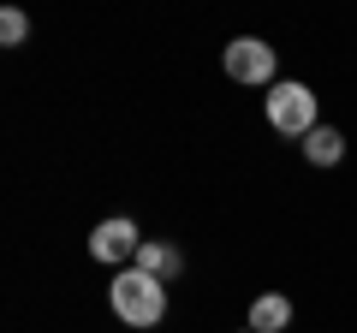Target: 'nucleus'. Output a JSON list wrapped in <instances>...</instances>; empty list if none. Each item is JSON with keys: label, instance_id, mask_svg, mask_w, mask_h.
Wrapping results in <instances>:
<instances>
[{"label": "nucleus", "instance_id": "f257e3e1", "mask_svg": "<svg viewBox=\"0 0 357 333\" xmlns=\"http://www.w3.org/2000/svg\"><path fill=\"white\" fill-rule=\"evenodd\" d=\"M107 304H114V316L131 321V327H155V321L167 316V286L149 280L143 268H126V274H114V286H107Z\"/></svg>", "mask_w": 357, "mask_h": 333}, {"label": "nucleus", "instance_id": "f03ea898", "mask_svg": "<svg viewBox=\"0 0 357 333\" xmlns=\"http://www.w3.org/2000/svg\"><path fill=\"white\" fill-rule=\"evenodd\" d=\"M268 125L286 131V137H310L316 131V95H310V84H274V95H268Z\"/></svg>", "mask_w": 357, "mask_h": 333}, {"label": "nucleus", "instance_id": "7ed1b4c3", "mask_svg": "<svg viewBox=\"0 0 357 333\" xmlns=\"http://www.w3.org/2000/svg\"><path fill=\"white\" fill-rule=\"evenodd\" d=\"M220 65H227L232 84H274V48H268L262 36H238V42H227Z\"/></svg>", "mask_w": 357, "mask_h": 333}, {"label": "nucleus", "instance_id": "20e7f679", "mask_svg": "<svg viewBox=\"0 0 357 333\" xmlns=\"http://www.w3.org/2000/svg\"><path fill=\"white\" fill-rule=\"evenodd\" d=\"M137 250H143V238H137V226L126 215L102 220V226L89 232V256L96 262H137Z\"/></svg>", "mask_w": 357, "mask_h": 333}, {"label": "nucleus", "instance_id": "39448f33", "mask_svg": "<svg viewBox=\"0 0 357 333\" xmlns=\"http://www.w3.org/2000/svg\"><path fill=\"white\" fill-rule=\"evenodd\" d=\"M131 268H143L149 280H161V286H167L178 268H185V256H178L173 244H149V238H143V250H137V262H131Z\"/></svg>", "mask_w": 357, "mask_h": 333}, {"label": "nucleus", "instance_id": "423d86ee", "mask_svg": "<svg viewBox=\"0 0 357 333\" xmlns=\"http://www.w3.org/2000/svg\"><path fill=\"white\" fill-rule=\"evenodd\" d=\"M286 321H292V304H286L280 292H262L250 304V333H280Z\"/></svg>", "mask_w": 357, "mask_h": 333}, {"label": "nucleus", "instance_id": "0eeeda50", "mask_svg": "<svg viewBox=\"0 0 357 333\" xmlns=\"http://www.w3.org/2000/svg\"><path fill=\"white\" fill-rule=\"evenodd\" d=\"M304 155H310V161H316V166H333V161H340V155H345V137H340V131H333V125H316V131H310V137H304Z\"/></svg>", "mask_w": 357, "mask_h": 333}, {"label": "nucleus", "instance_id": "6e6552de", "mask_svg": "<svg viewBox=\"0 0 357 333\" xmlns=\"http://www.w3.org/2000/svg\"><path fill=\"white\" fill-rule=\"evenodd\" d=\"M24 13H18V6H6V13H0V42H6V48H18V42H24Z\"/></svg>", "mask_w": 357, "mask_h": 333}]
</instances>
